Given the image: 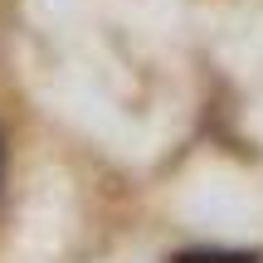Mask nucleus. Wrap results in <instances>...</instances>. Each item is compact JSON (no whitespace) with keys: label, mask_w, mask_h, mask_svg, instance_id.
Masks as SVG:
<instances>
[{"label":"nucleus","mask_w":263,"mask_h":263,"mask_svg":"<svg viewBox=\"0 0 263 263\" xmlns=\"http://www.w3.org/2000/svg\"><path fill=\"white\" fill-rule=\"evenodd\" d=\"M171 263H263V254H244V249H185Z\"/></svg>","instance_id":"obj_1"},{"label":"nucleus","mask_w":263,"mask_h":263,"mask_svg":"<svg viewBox=\"0 0 263 263\" xmlns=\"http://www.w3.org/2000/svg\"><path fill=\"white\" fill-rule=\"evenodd\" d=\"M5 176H10V146H5V132H0V195H5Z\"/></svg>","instance_id":"obj_2"}]
</instances>
